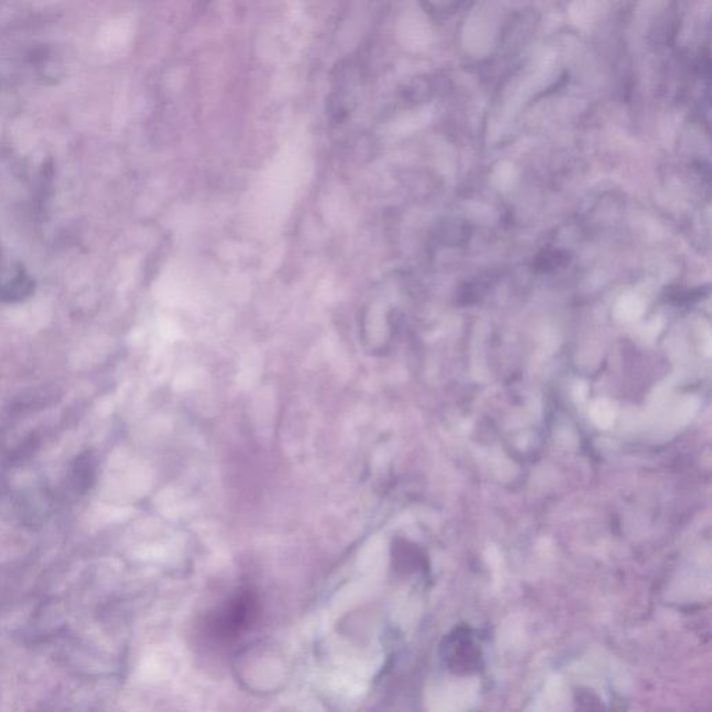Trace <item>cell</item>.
Here are the masks:
<instances>
[{
    "mask_svg": "<svg viewBox=\"0 0 712 712\" xmlns=\"http://www.w3.org/2000/svg\"><path fill=\"white\" fill-rule=\"evenodd\" d=\"M258 615V603L252 593L241 592L231 598L210 617V635L219 640L236 639L245 632Z\"/></svg>",
    "mask_w": 712,
    "mask_h": 712,
    "instance_id": "6da1fadb",
    "label": "cell"
},
{
    "mask_svg": "<svg viewBox=\"0 0 712 712\" xmlns=\"http://www.w3.org/2000/svg\"><path fill=\"white\" fill-rule=\"evenodd\" d=\"M444 660L454 672H471L479 667V651L468 630L458 629L444 643Z\"/></svg>",
    "mask_w": 712,
    "mask_h": 712,
    "instance_id": "7a4b0ae2",
    "label": "cell"
}]
</instances>
